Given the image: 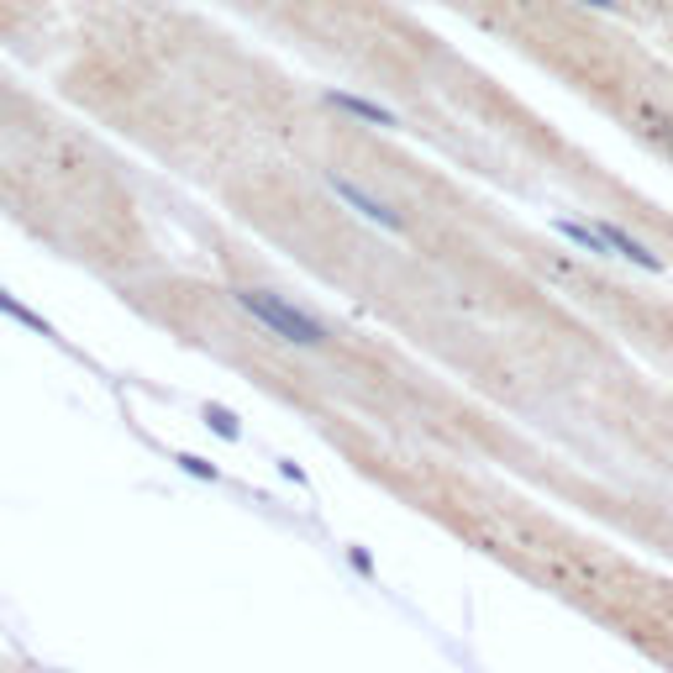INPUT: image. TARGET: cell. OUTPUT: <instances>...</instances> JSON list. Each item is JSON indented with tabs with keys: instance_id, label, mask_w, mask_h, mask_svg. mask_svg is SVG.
<instances>
[{
	"instance_id": "obj_1",
	"label": "cell",
	"mask_w": 673,
	"mask_h": 673,
	"mask_svg": "<svg viewBox=\"0 0 673 673\" xmlns=\"http://www.w3.org/2000/svg\"><path fill=\"white\" fill-rule=\"evenodd\" d=\"M232 300H238V311H247L268 336H279L289 347H327V342H332L327 321H316L306 306H295L285 295H274V289L242 285V289H232Z\"/></svg>"
},
{
	"instance_id": "obj_2",
	"label": "cell",
	"mask_w": 673,
	"mask_h": 673,
	"mask_svg": "<svg viewBox=\"0 0 673 673\" xmlns=\"http://www.w3.org/2000/svg\"><path fill=\"white\" fill-rule=\"evenodd\" d=\"M321 179H327V190H332L336 200H342V206L353 211V217H363V221H368V227H379V232H406V217H400V211L389 206L385 195L363 190L358 179H347V174H336V168H327Z\"/></svg>"
},
{
	"instance_id": "obj_3",
	"label": "cell",
	"mask_w": 673,
	"mask_h": 673,
	"mask_svg": "<svg viewBox=\"0 0 673 673\" xmlns=\"http://www.w3.org/2000/svg\"><path fill=\"white\" fill-rule=\"evenodd\" d=\"M321 100H327L332 111H342V117H358V121H368V126H379V132H400V117H395L389 106H379V100L353 96V90H327Z\"/></svg>"
},
{
	"instance_id": "obj_4",
	"label": "cell",
	"mask_w": 673,
	"mask_h": 673,
	"mask_svg": "<svg viewBox=\"0 0 673 673\" xmlns=\"http://www.w3.org/2000/svg\"><path fill=\"white\" fill-rule=\"evenodd\" d=\"M595 227H600V238L610 242V253H616V258H626V264H637V268H648V274H663V258H658V253H652L648 242L642 238H631V232H626V227H616V221H595Z\"/></svg>"
},
{
	"instance_id": "obj_5",
	"label": "cell",
	"mask_w": 673,
	"mask_h": 673,
	"mask_svg": "<svg viewBox=\"0 0 673 673\" xmlns=\"http://www.w3.org/2000/svg\"><path fill=\"white\" fill-rule=\"evenodd\" d=\"M553 227H558V238H569L574 247H584V253H595V258H616V253H610V242L600 238V227H584V221H569V217H558Z\"/></svg>"
},
{
	"instance_id": "obj_6",
	"label": "cell",
	"mask_w": 673,
	"mask_h": 673,
	"mask_svg": "<svg viewBox=\"0 0 673 673\" xmlns=\"http://www.w3.org/2000/svg\"><path fill=\"white\" fill-rule=\"evenodd\" d=\"M0 311L11 316V321H22V327H32V332H43V336H48V321H43V316H32V311L22 306V300H11L5 289H0Z\"/></svg>"
},
{
	"instance_id": "obj_7",
	"label": "cell",
	"mask_w": 673,
	"mask_h": 673,
	"mask_svg": "<svg viewBox=\"0 0 673 673\" xmlns=\"http://www.w3.org/2000/svg\"><path fill=\"white\" fill-rule=\"evenodd\" d=\"M206 416H211V421H217V432H221V437H238V421H232V410L211 406V410H206Z\"/></svg>"
},
{
	"instance_id": "obj_8",
	"label": "cell",
	"mask_w": 673,
	"mask_h": 673,
	"mask_svg": "<svg viewBox=\"0 0 673 673\" xmlns=\"http://www.w3.org/2000/svg\"><path fill=\"white\" fill-rule=\"evenodd\" d=\"M569 5H584V11H605V16H616V11H621L616 0H569Z\"/></svg>"
}]
</instances>
